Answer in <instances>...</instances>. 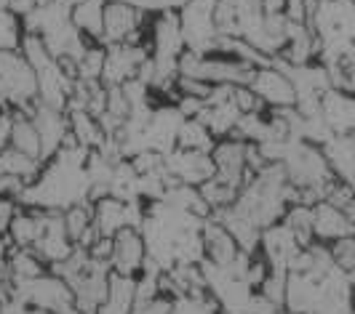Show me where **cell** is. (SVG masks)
Instances as JSON below:
<instances>
[{
  "label": "cell",
  "instance_id": "6da1fadb",
  "mask_svg": "<svg viewBox=\"0 0 355 314\" xmlns=\"http://www.w3.org/2000/svg\"><path fill=\"white\" fill-rule=\"evenodd\" d=\"M150 21H153V14H144L128 0H105L102 43L105 46H147Z\"/></svg>",
  "mask_w": 355,
  "mask_h": 314
},
{
  "label": "cell",
  "instance_id": "7a4b0ae2",
  "mask_svg": "<svg viewBox=\"0 0 355 314\" xmlns=\"http://www.w3.org/2000/svg\"><path fill=\"white\" fill-rule=\"evenodd\" d=\"M0 96L11 112L33 115L37 107V72L19 51H0Z\"/></svg>",
  "mask_w": 355,
  "mask_h": 314
},
{
  "label": "cell",
  "instance_id": "3957f363",
  "mask_svg": "<svg viewBox=\"0 0 355 314\" xmlns=\"http://www.w3.org/2000/svg\"><path fill=\"white\" fill-rule=\"evenodd\" d=\"M214 8H216V0H187L179 8V21H182V35H184L187 51L214 53L216 40H219Z\"/></svg>",
  "mask_w": 355,
  "mask_h": 314
},
{
  "label": "cell",
  "instance_id": "277c9868",
  "mask_svg": "<svg viewBox=\"0 0 355 314\" xmlns=\"http://www.w3.org/2000/svg\"><path fill=\"white\" fill-rule=\"evenodd\" d=\"M27 306H37L46 312L62 314L75 309V296L72 288L62 277H56L53 272L43 275L37 279H27V282H17V298Z\"/></svg>",
  "mask_w": 355,
  "mask_h": 314
},
{
  "label": "cell",
  "instance_id": "5b68a950",
  "mask_svg": "<svg viewBox=\"0 0 355 314\" xmlns=\"http://www.w3.org/2000/svg\"><path fill=\"white\" fill-rule=\"evenodd\" d=\"M249 88L259 96V102H262L267 109H288V107H297V86H294L291 75L286 70H281L275 62H270L265 67H257Z\"/></svg>",
  "mask_w": 355,
  "mask_h": 314
},
{
  "label": "cell",
  "instance_id": "8992f818",
  "mask_svg": "<svg viewBox=\"0 0 355 314\" xmlns=\"http://www.w3.org/2000/svg\"><path fill=\"white\" fill-rule=\"evenodd\" d=\"M214 171L216 178L227 181L232 187H246L249 178H254L249 171V141L238 139V136H225L216 139L211 149Z\"/></svg>",
  "mask_w": 355,
  "mask_h": 314
},
{
  "label": "cell",
  "instance_id": "52a82bcc",
  "mask_svg": "<svg viewBox=\"0 0 355 314\" xmlns=\"http://www.w3.org/2000/svg\"><path fill=\"white\" fill-rule=\"evenodd\" d=\"M147 259H150L147 240H144L139 227H125L112 237V259H110V266H112L115 275L139 277Z\"/></svg>",
  "mask_w": 355,
  "mask_h": 314
},
{
  "label": "cell",
  "instance_id": "ba28073f",
  "mask_svg": "<svg viewBox=\"0 0 355 314\" xmlns=\"http://www.w3.org/2000/svg\"><path fill=\"white\" fill-rule=\"evenodd\" d=\"M214 160L211 152H184L174 149L166 155V178L168 184H187V187H200L209 178H214Z\"/></svg>",
  "mask_w": 355,
  "mask_h": 314
},
{
  "label": "cell",
  "instance_id": "9c48e42d",
  "mask_svg": "<svg viewBox=\"0 0 355 314\" xmlns=\"http://www.w3.org/2000/svg\"><path fill=\"white\" fill-rule=\"evenodd\" d=\"M200 240H203V261L216 266V269H227L238 261V256L243 253L238 240L232 237V232L216 216L206 219L200 227Z\"/></svg>",
  "mask_w": 355,
  "mask_h": 314
},
{
  "label": "cell",
  "instance_id": "30bf717a",
  "mask_svg": "<svg viewBox=\"0 0 355 314\" xmlns=\"http://www.w3.org/2000/svg\"><path fill=\"white\" fill-rule=\"evenodd\" d=\"M147 59H150L147 46H107L102 83L105 86H125L128 80L139 77Z\"/></svg>",
  "mask_w": 355,
  "mask_h": 314
},
{
  "label": "cell",
  "instance_id": "8fae6325",
  "mask_svg": "<svg viewBox=\"0 0 355 314\" xmlns=\"http://www.w3.org/2000/svg\"><path fill=\"white\" fill-rule=\"evenodd\" d=\"M33 120H35V128L40 133V141H43V157L51 160L70 136V122H67V112L62 109H51V107L40 104L33 109Z\"/></svg>",
  "mask_w": 355,
  "mask_h": 314
},
{
  "label": "cell",
  "instance_id": "7c38bea8",
  "mask_svg": "<svg viewBox=\"0 0 355 314\" xmlns=\"http://www.w3.org/2000/svg\"><path fill=\"white\" fill-rule=\"evenodd\" d=\"M313 227H315V240L326 245L339 240V237L355 234V227L347 221V216L326 200L313 205Z\"/></svg>",
  "mask_w": 355,
  "mask_h": 314
},
{
  "label": "cell",
  "instance_id": "4fadbf2b",
  "mask_svg": "<svg viewBox=\"0 0 355 314\" xmlns=\"http://www.w3.org/2000/svg\"><path fill=\"white\" fill-rule=\"evenodd\" d=\"M8 147H14L24 155L35 157V160H43V141H40V133L35 128V120L33 115L27 112H11V125H8Z\"/></svg>",
  "mask_w": 355,
  "mask_h": 314
},
{
  "label": "cell",
  "instance_id": "5bb4252c",
  "mask_svg": "<svg viewBox=\"0 0 355 314\" xmlns=\"http://www.w3.org/2000/svg\"><path fill=\"white\" fill-rule=\"evenodd\" d=\"M67 122H70V136L78 141L83 149H89V152L102 149L105 141L110 139L102 120L94 118L86 109H67Z\"/></svg>",
  "mask_w": 355,
  "mask_h": 314
},
{
  "label": "cell",
  "instance_id": "9a60e30c",
  "mask_svg": "<svg viewBox=\"0 0 355 314\" xmlns=\"http://www.w3.org/2000/svg\"><path fill=\"white\" fill-rule=\"evenodd\" d=\"M43 160H35V157L24 155V152H19L14 147H3L0 149V174L8 176V178H14V181H21L24 187H30V184H35L40 174H43Z\"/></svg>",
  "mask_w": 355,
  "mask_h": 314
},
{
  "label": "cell",
  "instance_id": "2e32d148",
  "mask_svg": "<svg viewBox=\"0 0 355 314\" xmlns=\"http://www.w3.org/2000/svg\"><path fill=\"white\" fill-rule=\"evenodd\" d=\"M6 266L11 272L14 282H27V279H37L51 272V266L43 261V256L35 248H11Z\"/></svg>",
  "mask_w": 355,
  "mask_h": 314
},
{
  "label": "cell",
  "instance_id": "e0dca14e",
  "mask_svg": "<svg viewBox=\"0 0 355 314\" xmlns=\"http://www.w3.org/2000/svg\"><path fill=\"white\" fill-rule=\"evenodd\" d=\"M134 304H137V277H123L112 272L110 293L96 314H131Z\"/></svg>",
  "mask_w": 355,
  "mask_h": 314
},
{
  "label": "cell",
  "instance_id": "ac0fdd59",
  "mask_svg": "<svg viewBox=\"0 0 355 314\" xmlns=\"http://www.w3.org/2000/svg\"><path fill=\"white\" fill-rule=\"evenodd\" d=\"M72 24L80 35L102 43V21H105V0H80L70 11ZM105 46V43H102Z\"/></svg>",
  "mask_w": 355,
  "mask_h": 314
},
{
  "label": "cell",
  "instance_id": "d6986e66",
  "mask_svg": "<svg viewBox=\"0 0 355 314\" xmlns=\"http://www.w3.org/2000/svg\"><path fill=\"white\" fill-rule=\"evenodd\" d=\"M216 139L209 131V125L200 120V118H184L182 128L177 133V149L184 152H211Z\"/></svg>",
  "mask_w": 355,
  "mask_h": 314
},
{
  "label": "cell",
  "instance_id": "ffe728a7",
  "mask_svg": "<svg viewBox=\"0 0 355 314\" xmlns=\"http://www.w3.org/2000/svg\"><path fill=\"white\" fill-rule=\"evenodd\" d=\"M19 53L27 59V64H30L35 72L49 70L53 62H56L53 53L49 51V46H46V40H43L40 35H35V33H24L21 46H19Z\"/></svg>",
  "mask_w": 355,
  "mask_h": 314
},
{
  "label": "cell",
  "instance_id": "44dd1931",
  "mask_svg": "<svg viewBox=\"0 0 355 314\" xmlns=\"http://www.w3.org/2000/svg\"><path fill=\"white\" fill-rule=\"evenodd\" d=\"M329 253H331L334 269H339L355 288V234H347V237H339L334 243H329Z\"/></svg>",
  "mask_w": 355,
  "mask_h": 314
},
{
  "label": "cell",
  "instance_id": "7402d4cb",
  "mask_svg": "<svg viewBox=\"0 0 355 314\" xmlns=\"http://www.w3.org/2000/svg\"><path fill=\"white\" fill-rule=\"evenodd\" d=\"M105 62H107V46H102V43L89 46L83 51V56H80V62H78V80H86V83L102 80Z\"/></svg>",
  "mask_w": 355,
  "mask_h": 314
},
{
  "label": "cell",
  "instance_id": "603a6c76",
  "mask_svg": "<svg viewBox=\"0 0 355 314\" xmlns=\"http://www.w3.org/2000/svg\"><path fill=\"white\" fill-rule=\"evenodd\" d=\"M24 19L14 14L11 8L0 11V51H19L24 37Z\"/></svg>",
  "mask_w": 355,
  "mask_h": 314
},
{
  "label": "cell",
  "instance_id": "cb8c5ba5",
  "mask_svg": "<svg viewBox=\"0 0 355 314\" xmlns=\"http://www.w3.org/2000/svg\"><path fill=\"white\" fill-rule=\"evenodd\" d=\"M286 290H288V272L286 269H272L267 279L259 285V293L270 301V304H275L281 312L286 309Z\"/></svg>",
  "mask_w": 355,
  "mask_h": 314
},
{
  "label": "cell",
  "instance_id": "d4e9b609",
  "mask_svg": "<svg viewBox=\"0 0 355 314\" xmlns=\"http://www.w3.org/2000/svg\"><path fill=\"white\" fill-rule=\"evenodd\" d=\"M174 312V301L166 296L147 298V301H137L131 314H171Z\"/></svg>",
  "mask_w": 355,
  "mask_h": 314
},
{
  "label": "cell",
  "instance_id": "484cf974",
  "mask_svg": "<svg viewBox=\"0 0 355 314\" xmlns=\"http://www.w3.org/2000/svg\"><path fill=\"white\" fill-rule=\"evenodd\" d=\"M259 11H262L265 17H284L286 0H259Z\"/></svg>",
  "mask_w": 355,
  "mask_h": 314
},
{
  "label": "cell",
  "instance_id": "4316f807",
  "mask_svg": "<svg viewBox=\"0 0 355 314\" xmlns=\"http://www.w3.org/2000/svg\"><path fill=\"white\" fill-rule=\"evenodd\" d=\"M37 6H40V0H11V6H8V8L24 19V17H30Z\"/></svg>",
  "mask_w": 355,
  "mask_h": 314
},
{
  "label": "cell",
  "instance_id": "83f0119b",
  "mask_svg": "<svg viewBox=\"0 0 355 314\" xmlns=\"http://www.w3.org/2000/svg\"><path fill=\"white\" fill-rule=\"evenodd\" d=\"M8 6H11V0H0V11H3V8H8Z\"/></svg>",
  "mask_w": 355,
  "mask_h": 314
},
{
  "label": "cell",
  "instance_id": "f1b7e54d",
  "mask_svg": "<svg viewBox=\"0 0 355 314\" xmlns=\"http://www.w3.org/2000/svg\"><path fill=\"white\" fill-rule=\"evenodd\" d=\"M318 3H331V0H318Z\"/></svg>",
  "mask_w": 355,
  "mask_h": 314
},
{
  "label": "cell",
  "instance_id": "f546056e",
  "mask_svg": "<svg viewBox=\"0 0 355 314\" xmlns=\"http://www.w3.org/2000/svg\"><path fill=\"white\" fill-rule=\"evenodd\" d=\"M353 99H355V93H353Z\"/></svg>",
  "mask_w": 355,
  "mask_h": 314
},
{
  "label": "cell",
  "instance_id": "4dcf8cb0",
  "mask_svg": "<svg viewBox=\"0 0 355 314\" xmlns=\"http://www.w3.org/2000/svg\"><path fill=\"white\" fill-rule=\"evenodd\" d=\"M353 3H355V0H353Z\"/></svg>",
  "mask_w": 355,
  "mask_h": 314
}]
</instances>
